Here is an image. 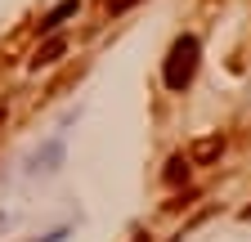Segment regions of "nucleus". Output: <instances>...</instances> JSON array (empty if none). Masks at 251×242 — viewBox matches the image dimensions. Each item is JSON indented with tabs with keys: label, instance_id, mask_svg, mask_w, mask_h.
Here are the masks:
<instances>
[{
	"label": "nucleus",
	"instance_id": "nucleus-1",
	"mask_svg": "<svg viewBox=\"0 0 251 242\" xmlns=\"http://www.w3.org/2000/svg\"><path fill=\"white\" fill-rule=\"evenodd\" d=\"M198 72V41L193 36H179L171 45V58H166V85L171 90H184Z\"/></svg>",
	"mask_w": 251,
	"mask_h": 242
},
{
	"label": "nucleus",
	"instance_id": "nucleus-2",
	"mask_svg": "<svg viewBox=\"0 0 251 242\" xmlns=\"http://www.w3.org/2000/svg\"><path fill=\"white\" fill-rule=\"evenodd\" d=\"M63 49H68V41H63V36H54V41H45V45L36 49V58H31V68H45V63H54V58H58Z\"/></svg>",
	"mask_w": 251,
	"mask_h": 242
},
{
	"label": "nucleus",
	"instance_id": "nucleus-3",
	"mask_svg": "<svg viewBox=\"0 0 251 242\" xmlns=\"http://www.w3.org/2000/svg\"><path fill=\"white\" fill-rule=\"evenodd\" d=\"M68 14H76V0H63L58 9H50V14H45V23H41V32H54V27L68 18Z\"/></svg>",
	"mask_w": 251,
	"mask_h": 242
},
{
	"label": "nucleus",
	"instance_id": "nucleus-4",
	"mask_svg": "<svg viewBox=\"0 0 251 242\" xmlns=\"http://www.w3.org/2000/svg\"><path fill=\"white\" fill-rule=\"evenodd\" d=\"M211 157H220V135H211V139L193 144V162H211Z\"/></svg>",
	"mask_w": 251,
	"mask_h": 242
},
{
	"label": "nucleus",
	"instance_id": "nucleus-5",
	"mask_svg": "<svg viewBox=\"0 0 251 242\" xmlns=\"http://www.w3.org/2000/svg\"><path fill=\"white\" fill-rule=\"evenodd\" d=\"M184 175H188V157H171V166H166V184H179Z\"/></svg>",
	"mask_w": 251,
	"mask_h": 242
},
{
	"label": "nucleus",
	"instance_id": "nucleus-6",
	"mask_svg": "<svg viewBox=\"0 0 251 242\" xmlns=\"http://www.w3.org/2000/svg\"><path fill=\"white\" fill-rule=\"evenodd\" d=\"M130 5H135V0H108V9H112V14H121V9H130Z\"/></svg>",
	"mask_w": 251,
	"mask_h": 242
}]
</instances>
